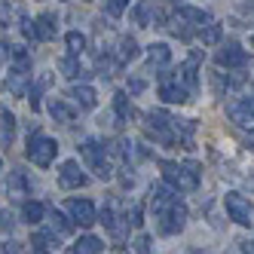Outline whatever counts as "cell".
Here are the masks:
<instances>
[{
  "instance_id": "obj_4",
  "label": "cell",
  "mask_w": 254,
  "mask_h": 254,
  "mask_svg": "<svg viewBox=\"0 0 254 254\" xmlns=\"http://www.w3.org/2000/svg\"><path fill=\"white\" fill-rule=\"evenodd\" d=\"M80 153H83V159H86V166L92 169L101 181L111 178V162H107V150H104V144H101V141L86 138V141H83V147H80Z\"/></svg>"
},
{
  "instance_id": "obj_36",
  "label": "cell",
  "mask_w": 254,
  "mask_h": 254,
  "mask_svg": "<svg viewBox=\"0 0 254 254\" xmlns=\"http://www.w3.org/2000/svg\"><path fill=\"white\" fill-rule=\"evenodd\" d=\"M126 6H129V0H107V12L111 15H120Z\"/></svg>"
},
{
  "instance_id": "obj_28",
  "label": "cell",
  "mask_w": 254,
  "mask_h": 254,
  "mask_svg": "<svg viewBox=\"0 0 254 254\" xmlns=\"http://www.w3.org/2000/svg\"><path fill=\"white\" fill-rule=\"evenodd\" d=\"M9 59H12V67L31 70V52H28L25 46H12V49H9Z\"/></svg>"
},
{
  "instance_id": "obj_12",
  "label": "cell",
  "mask_w": 254,
  "mask_h": 254,
  "mask_svg": "<svg viewBox=\"0 0 254 254\" xmlns=\"http://www.w3.org/2000/svg\"><path fill=\"white\" fill-rule=\"evenodd\" d=\"M199 59H202V56H199V49L190 52V59L181 64V70H178V74H181V83L187 86V92H190V95L199 89Z\"/></svg>"
},
{
  "instance_id": "obj_40",
  "label": "cell",
  "mask_w": 254,
  "mask_h": 254,
  "mask_svg": "<svg viewBox=\"0 0 254 254\" xmlns=\"http://www.w3.org/2000/svg\"><path fill=\"white\" fill-rule=\"evenodd\" d=\"M0 221H3V233H6V230H9V227H12V217H9V214H6V211H3V217H0Z\"/></svg>"
},
{
  "instance_id": "obj_13",
  "label": "cell",
  "mask_w": 254,
  "mask_h": 254,
  "mask_svg": "<svg viewBox=\"0 0 254 254\" xmlns=\"http://www.w3.org/2000/svg\"><path fill=\"white\" fill-rule=\"evenodd\" d=\"M70 98H74L83 111H92V107L98 104V95H95V89L92 86H86V83H77V86H70Z\"/></svg>"
},
{
  "instance_id": "obj_32",
  "label": "cell",
  "mask_w": 254,
  "mask_h": 254,
  "mask_svg": "<svg viewBox=\"0 0 254 254\" xmlns=\"http://www.w3.org/2000/svg\"><path fill=\"white\" fill-rule=\"evenodd\" d=\"M221 34H224V31H221V25H214V22H211V25H205V28H199V37H202V43H205V46L221 43Z\"/></svg>"
},
{
  "instance_id": "obj_30",
  "label": "cell",
  "mask_w": 254,
  "mask_h": 254,
  "mask_svg": "<svg viewBox=\"0 0 254 254\" xmlns=\"http://www.w3.org/2000/svg\"><path fill=\"white\" fill-rule=\"evenodd\" d=\"M28 187H31V184H28V178H25L22 172H9V175H6V190H9V193L19 196V193H25Z\"/></svg>"
},
{
  "instance_id": "obj_8",
  "label": "cell",
  "mask_w": 254,
  "mask_h": 254,
  "mask_svg": "<svg viewBox=\"0 0 254 254\" xmlns=\"http://www.w3.org/2000/svg\"><path fill=\"white\" fill-rule=\"evenodd\" d=\"M59 184L64 190H80V187L89 184V175L80 169L77 159H67V162H62V169H59Z\"/></svg>"
},
{
  "instance_id": "obj_26",
  "label": "cell",
  "mask_w": 254,
  "mask_h": 254,
  "mask_svg": "<svg viewBox=\"0 0 254 254\" xmlns=\"http://www.w3.org/2000/svg\"><path fill=\"white\" fill-rule=\"evenodd\" d=\"M31 245H40V248H59V233L56 230H37L31 236Z\"/></svg>"
},
{
  "instance_id": "obj_38",
  "label": "cell",
  "mask_w": 254,
  "mask_h": 254,
  "mask_svg": "<svg viewBox=\"0 0 254 254\" xmlns=\"http://www.w3.org/2000/svg\"><path fill=\"white\" fill-rule=\"evenodd\" d=\"M3 254H19V245H15V242H3Z\"/></svg>"
},
{
  "instance_id": "obj_16",
  "label": "cell",
  "mask_w": 254,
  "mask_h": 254,
  "mask_svg": "<svg viewBox=\"0 0 254 254\" xmlns=\"http://www.w3.org/2000/svg\"><path fill=\"white\" fill-rule=\"evenodd\" d=\"M101 248H104V242L98 239V236H80V239L70 245V254H101Z\"/></svg>"
},
{
  "instance_id": "obj_11",
  "label": "cell",
  "mask_w": 254,
  "mask_h": 254,
  "mask_svg": "<svg viewBox=\"0 0 254 254\" xmlns=\"http://www.w3.org/2000/svg\"><path fill=\"white\" fill-rule=\"evenodd\" d=\"M227 114L233 123H239V126H251L254 123V95L248 98H239V101H230L227 104Z\"/></svg>"
},
{
  "instance_id": "obj_22",
  "label": "cell",
  "mask_w": 254,
  "mask_h": 254,
  "mask_svg": "<svg viewBox=\"0 0 254 254\" xmlns=\"http://www.w3.org/2000/svg\"><path fill=\"white\" fill-rule=\"evenodd\" d=\"M49 230H56L59 236H70V233H74V217H64L62 211L52 208L49 211Z\"/></svg>"
},
{
  "instance_id": "obj_20",
  "label": "cell",
  "mask_w": 254,
  "mask_h": 254,
  "mask_svg": "<svg viewBox=\"0 0 254 254\" xmlns=\"http://www.w3.org/2000/svg\"><path fill=\"white\" fill-rule=\"evenodd\" d=\"M132 59H138V40L135 37H120V43H117V62L126 64V62H132Z\"/></svg>"
},
{
  "instance_id": "obj_1",
  "label": "cell",
  "mask_w": 254,
  "mask_h": 254,
  "mask_svg": "<svg viewBox=\"0 0 254 254\" xmlns=\"http://www.w3.org/2000/svg\"><path fill=\"white\" fill-rule=\"evenodd\" d=\"M159 172H162V181L172 184L178 193H193L199 187V166H196V162H169V159H159Z\"/></svg>"
},
{
  "instance_id": "obj_3",
  "label": "cell",
  "mask_w": 254,
  "mask_h": 254,
  "mask_svg": "<svg viewBox=\"0 0 254 254\" xmlns=\"http://www.w3.org/2000/svg\"><path fill=\"white\" fill-rule=\"evenodd\" d=\"M156 221H159V233L162 236H175L187 224V205L181 202V199H175V202H169L166 208L156 211Z\"/></svg>"
},
{
  "instance_id": "obj_42",
  "label": "cell",
  "mask_w": 254,
  "mask_h": 254,
  "mask_svg": "<svg viewBox=\"0 0 254 254\" xmlns=\"http://www.w3.org/2000/svg\"><path fill=\"white\" fill-rule=\"evenodd\" d=\"M190 254H205V251H199V248H193V251H190Z\"/></svg>"
},
{
  "instance_id": "obj_24",
  "label": "cell",
  "mask_w": 254,
  "mask_h": 254,
  "mask_svg": "<svg viewBox=\"0 0 254 254\" xmlns=\"http://www.w3.org/2000/svg\"><path fill=\"white\" fill-rule=\"evenodd\" d=\"M59 70L67 77V80H80V77H86V70H83V64L77 62V56H67V59H62L59 62Z\"/></svg>"
},
{
  "instance_id": "obj_33",
  "label": "cell",
  "mask_w": 254,
  "mask_h": 254,
  "mask_svg": "<svg viewBox=\"0 0 254 254\" xmlns=\"http://www.w3.org/2000/svg\"><path fill=\"white\" fill-rule=\"evenodd\" d=\"M22 34H25V40H40L37 22H31V19H25V22H22Z\"/></svg>"
},
{
  "instance_id": "obj_15",
  "label": "cell",
  "mask_w": 254,
  "mask_h": 254,
  "mask_svg": "<svg viewBox=\"0 0 254 254\" xmlns=\"http://www.w3.org/2000/svg\"><path fill=\"white\" fill-rule=\"evenodd\" d=\"M172 62V49L166 43H150L147 46V64L150 67H166Z\"/></svg>"
},
{
  "instance_id": "obj_29",
  "label": "cell",
  "mask_w": 254,
  "mask_h": 254,
  "mask_svg": "<svg viewBox=\"0 0 254 254\" xmlns=\"http://www.w3.org/2000/svg\"><path fill=\"white\" fill-rule=\"evenodd\" d=\"M64 46H67L70 56H80V52L86 49V37H83L80 31H67V34H64Z\"/></svg>"
},
{
  "instance_id": "obj_9",
  "label": "cell",
  "mask_w": 254,
  "mask_h": 254,
  "mask_svg": "<svg viewBox=\"0 0 254 254\" xmlns=\"http://www.w3.org/2000/svg\"><path fill=\"white\" fill-rule=\"evenodd\" d=\"M214 62H217V67H245L248 64V52L239 46V43H227V46H221L217 49V56H214Z\"/></svg>"
},
{
  "instance_id": "obj_14",
  "label": "cell",
  "mask_w": 254,
  "mask_h": 254,
  "mask_svg": "<svg viewBox=\"0 0 254 254\" xmlns=\"http://www.w3.org/2000/svg\"><path fill=\"white\" fill-rule=\"evenodd\" d=\"M178 15H181L187 25H193V28H205V25H211V15H208L205 9H196V6H178Z\"/></svg>"
},
{
  "instance_id": "obj_21",
  "label": "cell",
  "mask_w": 254,
  "mask_h": 254,
  "mask_svg": "<svg viewBox=\"0 0 254 254\" xmlns=\"http://www.w3.org/2000/svg\"><path fill=\"white\" fill-rule=\"evenodd\" d=\"M37 31H40V40H52L56 37V25H59V19H56V12H40L37 19Z\"/></svg>"
},
{
  "instance_id": "obj_10",
  "label": "cell",
  "mask_w": 254,
  "mask_h": 254,
  "mask_svg": "<svg viewBox=\"0 0 254 254\" xmlns=\"http://www.w3.org/2000/svg\"><path fill=\"white\" fill-rule=\"evenodd\" d=\"M67 211H70V217L80 224V227H92V224H98V211H95V205L89 202V199H67Z\"/></svg>"
},
{
  "instance_id": "obj_6",
  "label": "cell",
  "mask_w": 254,
  "mask_h": 254,
  "mask_svg": "<svg viewBox=\"0 0 254 254\" xmlns=\"http://www.w3.org/2000/svg\"><path fill=\"white\" fill-rule=\"evenodd\" d=\"M159 98L166 104H184V101H190V92L181 83V77H172L166 70V74H159Z\"/></svg>"
},
{
  "instance_id": "obj_18",
  "label": "cell",
  "mask_w": 254,
  "mask_h": 254,
  "mask_svg": "<svg viewBox=\"0 0 254 254\" xmlns=\"http://www.w3.org/2000/svg\"><path fill=\"white\" fill-rule=\"evenodd\" d=\"M114 114H117L120 123H129V120L135 117V107H132V101H129V92H117V95H114Z\"/></svg>"
},
{
  "instance_id": "obj_23",
  "label": "cell",
  "mask_w": 254,
  "mask_h": 254,
  "mask_svg": "<svg viewBox=\"0 0 254 254\" xmlns=\"http://www.w3.org/2000/svg\"><path fill=\"white\" fill-rule=\"evenodd\" d=\"M49 117L56 120V123H74V111H70L62 98H52L49 101Z\"/></svg>"
},
{
  "instance_id": "obj_41",
  "label": "cell",
  "mask_w": 254,
  "mask_h": 254,
  "mask_svg": "<svg viewBox=\"0 0 254 254\" xmlns=\"http://www.w3.org/2000/svg\"><path fill=\"white\" fill-rule=\"evenodd\" d=\"M31 254H52L49 248H40V245H31Z\"/></svg>"
},
{
  "instance_id": "obj_39",
  "label": "cell",
  "mask_w": 254,
  "mask_h": 254,
  "mask_svg": "<svg viewBox=\"0 0 254 254\" xmlns=\"http://www.w3.org/2000/svg\"><path fill=\"white\" fill-rule=\"evenodd\" d=\"M242 254H254V239H248V242H242Z\"/></svg>"
},
{
  "instance_id": "obj_43",
  "label": "cell",
  "mask_w": 254,
  "mask_h": 254,
  "mask_svg": "<svg viewBox=\"0 0 254 254\" xmlns=\"http://www.w3.org/2000/svg\"><path fill=\"white\" fill-rule=\"evenodd\" d=\"M251 46H254V34H251Z\"/></svg>"
},
{
  "instance_id": "obj_35",
  "label": "cell",
  "mask_w": 254,
  "mask_h": 254,
  "mask_svg": "<svg viewBox=\"0 0 254 254\" xmlns=\"http://www.w3.org/2000/svg\"><path fill=\"white\" fill-rule=\"evenodd\" d=\"M126 217H129V224H132V227H141V224H144V221H141V217H144V208L135 202V205L129 208V214H126Z\"/></svg>"
},
{
  "instance_id": "obj_31",
  "label": "cell",
  "mask_w": 254,
  "mask_h": 254,
  "mask_svg": "<svg viewBox=\"0 0 254 254\" xmlns=\"http://www.w3.org/2000/svg\"><path fill=\"white\" fill-rule=\"evenodd\" d=\"M22 214H25L28 224H40V221H43V205L34 202V199H28V202L22 205Z\"/></svg>"
},
{
  "instance_id": "obj_17",
  "label": "cell",
  "mask_w": 254,
  "mask_h": 254,
  "mask_svg": "<svg viewBox=\"0 0 254 254\" xmlns=\"http://www.w3.org/2000/svg\"><path fill=\"white\" fill-rule=\"evenodd\" d=\"M31 80V70H19V67H12L9 74H6V89L12 95H25V86Z\"/></svg>"
},
{
  "instance_id": "obj_19",
  "label": "cell",
  "mask_w": 254,
  "mask_h": 254,
  "mask_svg": "<svg viewBox=\"0 0 254 254\" xmlns=\"http://www.w3.org/2000/svg\"><path fill=\"white\" fill-rule=\"evenodd\" d=\"M12 138H15V114L3 107V114H0V141H3V147H9Z\"/></svg>"
},
{
  "instance_id": "obj_27",
  "label": "cell",
  "mask_w": 254,
  "mask_h": 254,
  "mask_svg": "<svg viewBox=\"0 0 254 254\" xmlns=\"http://www.w3.org/2000/svg\"><path fill=\"white\" fill-rule=\"evenodd\" d=\"M49 80H52L49 74H40V77H37V83H34V89H31V92H28V95H31V98H28V101H31V111H40V95L46 92V86H49Z\"/></svg>"
},
{
  "instance_id": "obj_2",
  "label": "cell",
  "mask_w": 254,
  "mask_h": 254,
  "mask_svg": "<svg viewBox=\"0 0 254 254\" xmlns=\"http://www.w3.org/2000/svg\"><path fill=\"white\" fill-rule=\"evenodd\" d=\"M144 135L156 144H175L178 141V120L166 111H150L144 117Z\"/></svg>"
},
{
  "instance_id": "obj_34",
  "label": "cell",
  "mask_w": 254,
  "mask_h": 254,
  "mask_svg": "<svg viewBox=\"0 0 254 254\" xmlns=\"http://www.w3.org/2000/svg\"><path fill=\"white\" fill-rule=\"evenodd\" d=\"M150 242H153L150 236H147V233H141L138 239H135V248H138V254H153V251H150V248H153Z\"/></svg>"
},
{
  "instance_id": "obj_5",
  "label": "cell",
  "mask_w": 254,
  "mask_h": 254,
  "mask_svg": "<svg viewBox=\"0 0 254 254\" xmlns=\"http://www.w3.org/2000/svg\"><path fill=\"white\" fill-rule=\"evenodd\" d=\"M28 159L34 162V166H40V169H46L52 159H56V153H59V144H56V138H46V135H31L28 138Z\"/></svg>"
},
{
  "instance_id": "obj_25",
  "label": "cell",
  "mask_w": 254,
  "mask_h": 254,
  "mask_svg": "<svg viewBox=\"0 0 254 254\" xmlns=\"http://www.w3.org/2000/svg\"><path fill=\"white\" fill-rule=\"evenodd\" d=\"M132 19H135L141 28L153 25V19H156V9H153V3H147V0H144V3H138V6L132 9Z\"/></svg>"
},
{
  "instance_id": "obj_37",
  "label": "cell",
  "mask_w": 254,
  "mask_h": 254,
  "mask_svg": "<svg viewBox=\"0 0 254 254\" xmlns=\"http://www.w3.org/2000/svg\"><path fill=\"white\" fill-rule=\"evenodd\" d=\"M144 86H147V83H144L141 77H132V80H129V95H138V92H144Z\"/></svg>"
},
{
  "instance_id": "obj_44",
  "label": "cell",
  "mask_w": 254,
  "mask_h": 254,
  "mask_svg": "<svg viewBox=\"0 0 254 254\" xmlns=\"http://www.w3.org/2000/svg\"><path fill=\"white\" fill-rule=\"evenodd\" d=\"M251 89H254V86H251Z\"/></svg>"
},
{
  "instance_id": "obj_7",
  "label": "cell",
  "mask_w": 254,
  "mask_h": 254,
  "mask_svg": "<svg viewBox=\"0 0 254 254\" xmlns=\"http://www.w3.org/2000/svg\"><path fill=\"white\" fill-rule=\"evenodd\" d=\"M224 205H227V214H230V221H236L239 227H251V202L242 196V193H236L230 190L224 196Z\"/></svg>"
}]
</instances>
